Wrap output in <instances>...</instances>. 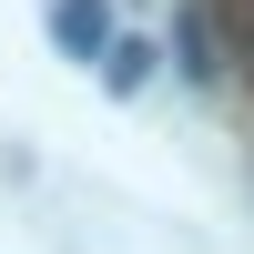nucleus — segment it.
<instances>
[{"label": "nucleus", "instance_id": "obj_1", "mask_svg": "<svg viewBox=\"0 0 254 254\" xmlns=\"http://www.w3.org/2000/svg\"><path fill=\"white\" fill-rule=\"evenodd\" d=\"M51 41L71 61H102V71H112V51H122L112 41V0H51Z\"/></svg>", "mask_w": 254, "mask_h": 254}, {"label": "nucleus", "instance_id": "obj_2", "mask_svg": "<svg viewBox=\"0 0 254 254\" xmlns=\"http://www.w3.org/2000/svg\"><path fill=\"white\" fill-rule=\"evenodd\" d=\"M203 20L224 31V51L244 61V81H254V0H203Z\"/></svg>", "mask_w": 254, "mask_h": 254}]
</instances>
